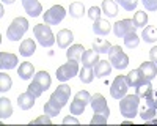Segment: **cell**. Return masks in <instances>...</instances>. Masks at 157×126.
Segmentation results:
<instances>
[{
  "label": "cell",
  "mask_w": 157,
  "mask_h": 126,
  "mask_svg": "<svg viewBox=\"0 0 157 126\" xmlns=\"http://www.w3.org/2000/svg\"><path fill=\"white\" fill-rule=\"evenodd\" d=\"M145 123H151V124H155V123H157V118H151V120H148V121H145Z\"/></svg>",
  "instance_id": "obj_46"
},
{
  "label": "cell",
  "mask_w": 157,
  "mask_h": 126,
  "mask_svg": "<svg viewBox=\"0 0 157 126\" xmlns=\"http://www.w3.org/2000/svg\"><path fill=\"white\" fill-rule=\"evenodd\" d=\"M17 66V57L10 52H0V68L5 69H13Z\"/></svg>",
  "instance_id": "obj_15"
},
{
  "label": "cell",
  "mask_w": 157,
  "mask_h": 126,
  "mask_svg": "<svg viewBox=\"0 0 157 126\" xmlns=\"http://www.w3.org/2000/svg\"><path fill=\"white\" fill-rule=\"evenodd\" d=\"M78 74V63L77 60H68V63L61 65L58 69H57V79L61 81V82H66L69 81L71 77Z\"/></svg>",
  "instance_id": "obj_8"
},
{
  "label": "cell",
  "mask_w": 157,
  "mask_h": 126,
  "mask_svg": "<svg viewBox=\"0 0 157 126\" xmlns=\"http://www.w3.org/2000/svg\"><path fill=\"white\" fill-rule=\"evenodd\" d=\"M90 101H91V95L86 92V90H82V92H78L75 96H74V101L71 103L69 106V110L72 115H82L86 104H90Z\"/></svg>",
  "instance_id": "obj_7"
},
{
  "label": "cell",
  "mask_w": 157,
  "mask_h": 126,
  "mask_svg": "<svg viewBox=\"0 0 157 126\" xmlns=\"http://www.w3.org/2000/svg\"><path fill=\"white\" fill-rule=\"evenodd\" d=\"M35 96L29 92H25V93H21L17 96V106L22 109V110H30L33 106H35Z\"/></svg>",
  "instance_id": "obj_18"
},
{
  "label": "cell",
  "mask_w": 157,
  "mask_h": 126,
  "mask_svg": "<svg viewBox=\"0 0 157 126\" xmlns=\"http://www.w3.org/2000/svg\"><path fill=\"white\" fill-rule=\"evenodd\" d=\"M124 44H126V47H129V49H135V47L140 44V38H138V35H137L135 32L127 33V35L124 36Z\"/></svg>",
  "instance_id": "obj_33"
},
{
  "label": "cell",
  "mask_w": 157,
  "mask_h": 126,
  "mask_svg": "<svg viewBox=\"0 0 157 126\" xmlns=\"http://www.w3.org/2000/svg\"><path fill=\"white\" fill-rule=\"evenodd\" d=\"M74 41V33L68 29H63L57 33V44L60 49H68L71 43Z\"/></svg>",
  "instance_id": "obj_13"
},
{
  "label": "cell",
  "mask_w": 157,
  "mask_h": 126,
  "mask_svg": "<svg viewBox=\"0 0 157 126\" xmlns=\"http://www.w3.org/2000/svg\"><path fill=\"white\" fill-rule=\"evenodd\" d=\"M39 123H44V124H50V123H52V117H49L47 113H44V115L38 117L36 120H33V121H32V124H39Z\"/></svg>",
  "instance_id": "obj_42"
},
{
  "label": "cell",
  "mask_w": 157,
  "mask_h": 126,
  "mask_svg": "<svg viewBox=\"0 0 157 126\" xmlns=\"http://www.w3.org/2000/svg\"><path fill=\"white\" fill-rule=\"evenodd\" d=\"M44 113H47L49 117H57L58 113H60V109H57L55 106H52L49 101L44 104Z\"/></svg>",
  "instance_id": "obj_39"
},
{
  "label": "cell",
  "mask_w": 157,
  "mask_h": 126,
  "mask_svg": "<svg viewBox=\"0 0 157 126\" xmlns=\"http://www.w3.org/2000/svg\"><path fill=\"white\" fill-rule=\"evenodd\" d=\"M29 30V21L25 18H16L6 29V38L10 41H19Z\"/></svg>",
  "instance_id": "obj_4"
},
{
  "label": "cell",
  "mask_w": 157,
  "mask_h": 126,
  "mask_svg": "<svg viewBox=\"0 0 157 126\" xmlns=\"http://www.w3.org/2000/svg\"><path fill=\"white\" fill-rule=\"evenodd\" d=\"M141 38L145 40V43H155L157 41V29L154 25H148V27L143 29Z\"/></svg>",
  "instance_id": "obj_29"
},
{
  "label": "cell",
  "mask_w": 157,
  "mask_h": 126,
  "mask_svg": "<svg viewBox=\"0 0 157 126\" xmlns=\"http://www.w3.org/2000/svg\"><path fill=\"white\" fill-rule=\"evenodd\" d=\"M126 81H127L129 87L137 88L138 85H141L146 79H145V76H143V74L140 73V69H132L129 74H126Z\"/></svg>",
  "instance_id": "obj_19"
},
{
  "label": "cell",
  "mask_w": 157,
  "mask_h": 126,
  "mask_svg": "<svg viewBox=\"0 0 157 126\" xmlns=\"http://www.w3.org/2000/svg\"><path fill=\"white\" fill-rule=\"evenodd\" d=\"M138 69H140V73L143 76H145L146 81H152L157 76V65L154 61H143Z\"/></svg>",
  "instance_id": "obj_16"
},
{
  "label": "cell",
  "mask_w": 157,
  "mask_h": 126,
  "mask_svg": "<svg viewBox=\"0 0 157 126\" xmlns=\"http://www.w3.org/2000/svg\"><path fill=\"white\" fill-rule=\"evenodd\" d=\"M127 88H129V84L126 81V76H116L110 85V95L115 99H121L127 95Z\"/></svg>",
  "instance_id": "obj_9"
},
{
  "label": "cell",
  "mask_w": 157,
  "mask_h": 126,
  "mask_svg": "<svg viewBox=\"0 0 157 126\" xmlns=\"http://www.w3.org/2000/svg\"><path fill=\"white\" fill-rule=\"evenodd\" d=\"M152 92H154V88H152L151 81H145L141 85L137 87V93H135V95L140 96V98H146V96H149Z\"/></svg>",
  "instance_id": "obj_31"
},
{
  "label": "cell",
  "mask_w": 157,
  "mask_h": 126,
  "mask_svg": "<svg viewBox=\"0 0 157 126\" xmlns=\"http://www.w3.org/2000/svg\"><path fill=\"white\" fill-rule=\"evenodd\" d=\"M16 0H2V3H6V5H10V3H14Z\"/></svg>",
  "instance_id": "obj_45"
},
{
  "label": "cell",
  "mask_w": 157,
  "mask_h": 126,
  "mask_svg": "<svg viewBox=\"0 0 157 126\" xmlns=\"http://www.w3.org/2000/svg\"><path fill=\"white\" fill-rule=\"evenodd\" d=\"M132 32H135V25L132 19H123L113 24V33L118 38H124L127 33H132Z\"/></svg>",
  "instance_id": "obj_12"
},
{
  "label": "cell",
  "mask_w": 157,
  "mask_h": 126,
  "mask_svg": "<svg viewBox=\"0 0 157 126\" xmlns=\"http://www.w3.org/2000/svg\"><path fill=\"white\" fill-rule=\"evenodd\" d=\"M78 77L83 84H91L93 79L96 77L94 76V68H88V66H83L80 71H78Z\"/></svg>",
  "instance_id": "obj_30"
},
{
  "label": "cell",
  "mask_w": 157,
  "mask_h": 126,
  "mask_svg": "<svg viewBox=\"0 0 157 126\" xmlns=\"http://www.w3.org/2000/svg\"><path fill=\"white\" fill-rule=\"evenodd\" d=\"M69 96H71V87L66 85V84H61L57 87V90L50 95L49 98V103L52 106H55L57 109H63L64 106L68 104V101H69Z\"/></svg>",
  "instance_id": "obj_5"
},
{
  "label": "cell",
  "mask_w": 157,
  "mask_h": 126,
  "mask_svg": "<svg viewBox=\"0 0 157 126\" xmlns=\"http://www.w3.org/2000/svg\"><path fill=\"white\" fill-rule=\"evenodd\" d=\"M93 49L98 54H109V50L112 49V44L107 40H102V38H98V40L93 41Z\"/></svg>",
  "instance_id": "obj_28"
},
{
  "label": "cell",
  "mask_w": 157,
  "mask_h": 126,
  "mask_svg": "<svg viewBox=\"0 0 157 126\" xmlns=\"http://www.w3.org/2000/svg\"><path fill=\"white\" fill-rule=\"evenodd\" d=\"M83 52H85V47L82 44H72L66 50V57H68V60H77L78 61V60L82 58Z\"/></svg>",
  "instance_id": "obj_24"
},
{
  "label": "cell",
  "mask_w": 157,
  "mask_h": 126,
  "mask_svg": "<svg viewBox=\"0 0 157 126\" xmlns=\"http://www.w3.org/2000/svg\"><path fill=\"white\" fill-rule=\"evenodd\" d=\"M109 61L112 63V66L116 69H124L129 65V57L120 46H112L109 50Z\"/></svg>",
  "instance_id": "obj_6"
},
{
  "label": "cell",
  "mask_w": 157,
  "mask_h": 126,
  "mask_svg": "<svg viewBox=\"0 0 157 126\" xmlns=\"http://www.w3.org/2000/svg\"><path fill=\"white\" fill-rule=\"evenodd\" d=\"M11 85H13V81L10 76L6 73H0V92L5 93V92L11 90Z\"/></svg>",
  "instance_id": "obj_34"
},
{
  "label": "cell",
  "mask_w": 157,
  "mask_h": 126,
  "mask_svg": "<svg viewBox=\"0 0 157 126\" xmlns=\"http://www.w3.org/2000/svg\"><path fill=\"white\" fill-rule=\"evenodd\" d=\"M22 6H24L25 13L32 18H36L43 13V6L38 0H22Z\"/></svg>",
  "instance_id": "obj_14"
},
{
  "label": "cell",
  "mask_w": 157,
  "mask_h": 126,
  "mask_svg": "<svg viewBox=\"0 0 157 126\" xmlns=\"http://www.w3.org/2000/svg\"><path fill=\"white\" fill-rule=\"evenodd\" d=\"M17 76H19L21 79H24V81L32 79L33 76H35V66L32 65L30 61H24V63H21L19 68H17Z\"/></svg>",
  "instance_id": "obj_21"
},
{
  "label": "cell",
  "mask_w": 157,
  "mask_h": 126,
  "mask_svg": "<svg viewBox=\"0 0 157 126\" xmlns=\"http://www.w3.org/2000/svg\"><path fill=\"white\" fill-rule=\"evenodd\" d=\"M33 33H35V38L36 41L41 44L43 47H50L55 44V36L50 30V25L49 24H38L33 27Z\"/></svg>",
  "instance_id": "obj_3"
},
{
  "label": "cell",
  "mask_w": 157,
  "mask_h": 126,
  "mask_svg": "<svg viewBox=\"0 0 157 126\" xmlns=\"http://www.w3.org/2000/svg\"><path fill=\"white\" fill-rule=\"evenodd\" d=\"M141 3L148 11H157V0H141Z\"/></svg>",
  "instance_id": "obj_41"
},
{
  "label": "cell",
  "mask_w": 157,
  "mask_h": 126,
  "mask_svg": "<svg viewBox=\"0 0 157 126\" xmlns=\"http://www.w3.org/2000/svg\"><path fill=\"white\" fill-rule=\"evenodd\" d=\"M138 107H140V96L137 95H126L120 99V112L126 118L132 120L135 115H138Z\"/></svg>",
  "instance_id": "obj_2"
},
{
  "label": "cell",
  "mask_w": 157,
  "mask_h": 126,
  "mask_svg": "<svg viewBox=\"0 0 157 126\" xmlns=\"http://www.w3.org/2000/svg\"><path fill=\"white\" fill-rule=\"evenodd\" d=\"M85 14V6L82 2H72L69 5V16L74 19H80Z\"/></svg>",
  "instance_id": "obj_27"
},
{
  "label": "cell",
  "mask_w": 157,
  "mask_h": 126,
  "mask_svg": "<svg viewBox=\"0 0 157 126\" xmlns=\"http://www.w3.org/2000/svg\"><path fill=\"white\" fill-rule=\"evenodd\" d=\"M107 118L105 115H102V113H94L93 118H91V124H104V123H107Z\"/></svg>",
  "instance_id": "obj_40"
},
{
  "label": "cell",
  "mask_w": 157,
  "mask_h": 126,
  "mask_svg": "<svg viewBox=\"0 0 157 126\" xmlns=\"http://www.w3.org/2000/svg\"><path fill=\"white\" fill-rule=\"evenodd\" d=\"M50 84H52V79H50L49 73L47 71H38L33 76L32 84L27 87V92L32 93L35 98H39L50 87Z\"/></svg>",
  "instance_id": "obj_1"
},
{
  "label": "cell",
  "mask_w": 157,
  "mask_h": 126,
  "mask_svg": "<svg viewBox=\"0 0 157 126\" xmlns=\"http://www.w3.org/2000/svg\"><path fill=\"white\" fill-rule=\"evenodd\" d=\"M64 16H66V10L61 5H54L44 13V22L49 25H58L64 19Z\"/></svg>",
  "instance_id": "obj_10"
},
{
  "label": "cell",
  "mask_w": 157,
  "mask_h": 126,
  "mask_svg": "<svg viewBox=\"0 0 157 126\" xmlns=\"http://www.w3.org/2000/svg\"><path fill=\"white\" fill-rule=\"evenodd\" d=\"M110 30H112V25L109 24L107 19H98V21H94V24H93V32H94L96 35H99V36L109 35Z\"/></svg>",
  "instance_id": "obj_22"
},
{
  "label": "cell",
  "mask_w": 157,
  "mask_h": 126,
  "mask_svg": "<svg viewBox=\"0 0 157 126\" xmlns=\"http://www.w3.org/2000/svg\"><path fill=\"white\" fill-rule=\"evenodd\" d=\"M112 73V63L107 61V60H99L96 63V66H94V76L99 79H104V77H107V76H110Z\"/></svg>",
  "instance_id": "obj_17"
},
{
  "label": "cell",
  "mask_w": 157,
  "mask_h": 126,
  "mask_svg": "<svg viewBox=\"0 0 157 126\" xmlns=\"http://www.w3.org/2000/svg\"><path fill=\"white\" fill-rule=\"evenodd\" d=\"M115 2L126 11H132L137 8V0H115Z\"/></svg>",
  "instance_id": "obj_36"
},
{
  "label": "cell",
  "mask_w": 157,
  "mask_h": 126,
  "mask_svg": "<svg viewBox=\"0 0 157 126\" xmlns=\"http://www.w3.org/2000/svg\"><path fill=\"white\" fill-rule=\"evenodd\" d=\"M102 11H104V14H107V18H115L118 14V3L113 2V0H104Z\"/></svg>",
  "instance_id": "obj_25"
},
{
  "label": "cell",
  "mask_w": 157,
  "mask_h": 126,
  "mask_svg": "<svg viewBox=\"0 0 157 126\" xmlns=\"http://www.w3.org/2000/svg\"><path fill=\"white\" fill-rule=\"evenodd\" d=\"M132 22L135 25V29H145V25L148 24V14L145 11H137Z\"/></svg>",
  "instance_id": "obj_32"
},
{
  "label": "cell",
  "mask_w": 157,
  "mask_h": 126,
  "mask_svg": "<svg viewBox=\"0 0 157 126\" xmlns=\"http://www.w3.org/2000/svg\"><path fill=\"white\" fill-rule=\"evenodd\" d=\"M149 58H151V61L157 63V46H154V47L149 50Z\"/></svg>",
  "instance_id": "obj_43"
},
{
  "label": "cell",
  "mask_w": 157,
  "mask_h": 126,
  "mask_svg": "<svg viewBox=\"0 0 157 126\" xmlns=\"http://www.w3.org/2000/svg\"><path fill=\"white\" fill-rule=\"evenodd\" d=\"M145 106L146 107H152V109H157V92L154 90L149 96L145 98Z\"/></svg>",
  "instance_id": "obj_37"
},
{
  "label": "cell",
  "mask_w": 157,
  "mask_h": 126,
  "mask_svg": "<svg viewBox=\"0 0 157 126\" xmlns=\"http://www.w3.org/2000/svg\"><path fill=\"white\" fill-rule=\"evenodd\" d=\"M101 14H102V10H101L99 6H91V8L88 10V18H90L91 21L101 19Z\"/></svg>",
  "instance_id": "obj_38"
},
{
  "label": "cell",
  "mask_w": 157,
  "mask_h": 126,
  "mask_svg": "<svg viewBox=\"0 0 157 126\" xmlns=\"http://www.w3.org/2000/svg\"><path fill=\"white\" fill-rule=\"evenodd\" d=\"M11 113H13V107H11V103H10V99L2 96L0 98V118H8L11 117Z\"/></svg>",
  "instance_id": "obj_26"
},
{
  "label": "cell",
  "mask_w": 157,
  "mask_h": 126,
  "mask_svg": "<svg viewBox=\"0 0 157 126\" xmlns=\"http://www.w3.org/2000/svg\"><path fill=\"white\" fill-rule=\"evenodd\" d=\"M98 61H99V54L96 52V50L94 49H91V50L85 49V52L82 55V65L88 66V68H94Z\"/></svg>",
  "instance_id": "obj_20"
},
{
  "label": "cell",
  "mask_w": 157,
  "mask_h": 126,
  "mask_svg": "<svg viewBox=\"0 0 157 126\" xmlns=\"http://www.w3.org/2000/svg\"><path fill=\"white\" fill-rule=\"evenodd\" d=\"M90 104H91V107H93L94 113H102V115H105V117L110 115V109L107 106V101L101 93H94L93 96H91Z\"/></svg>",
  "instance_id": "obj_11"
},
{
  "label": "cell",
  "mask_w": 157,
  "mask_h": 126,
  "mask_svg": "<svg viewBox=\"0 0 157 126\" xmlns=\"http://www.w3.org/2000/svg\"><path fill=\"white\" fill-rule=\"evenodd\" d=\"M138 115H140V118L143 121H148V120H151V118H154L157 115V109H152V107H146L145 106L138 112Z\"/></svg>",
  "instance_id": "obj_35"
},
{
  "label": "cell",
  "mask_w": 157,
  "mask_h": 126,
  "mask_svg": "<svg viewBox=\"0 0 157 126\" xmlns=\"http://www.w3.org/2000/svg\"><path fill=\"white\" fill-rule=\"evenodd\" d=\"M36 50V43L33 40H30V38H27V40H24L21 47H19V54L22 57H32L35 54Z\"/></svg>",
  "instance_id": "obj_23"
},
{
  "label": "cell",
  "mask_w": 157,
  "mask_h": 126,
  "mask_svg": "<svg viewBox=\"0 0 157 126\" xmlns=\"http://www.w3.org/2000/svg\"><path fill=\"white\" fill-rule=\"evenodd\" d=\"M63 123H64V124H69V123H72V124H78V120L74 118V117H64V118H63Z\"/></svg>",
  "instance_id": "obj_44"
}]
</instances>
